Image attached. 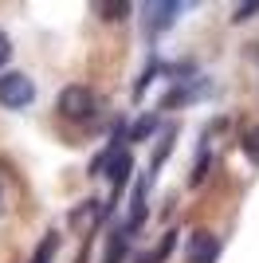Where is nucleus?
<instances>
[{
    "label": "nucleus",
    "instance_id": "2",
    "mask_svg": "<svg viewBox=\"0 0 259 263\" xmlns=\"http://www.w3.org/2000/svg\"><path fill=\"white\" fill-rule=\"evenodd\" d=\"M130 169H134V157H130L126 145H110L106 154L90 165V173H106L110 181H114V189H122V181L130 177Z\"/></svg>",
    "mask_w": 259,
    "mask_h": 263
},
{
    "label": "nucleus",
    "instance_id": "6",
    "mask_svg": "<svg viewBox=\"0 0 259 263\" xmlns=\"http://www.w3.org/2000/svg\"><path fill=\"white\" fill-rule=\"evenodd\" d=\"M244 154H248L251 161L259 165V122H255V126H248V130H244Z\"/></svg>",
    "mask_w": 259,
    "mask_h": 263
},
{
    "label": "nucleus",
    "instance_id": "1",
    "mask_svg": "<svg viewBox=\"0 0 259 263\" xmlns=\"http://www.w3.org/2000/svg\"><path fill=\"white\" fill-rule=\"evenodd\" d=\"M32 99H35V87H32L28 75H20V71H4V75H0V106L20 110Z\"/></svg>",
    "mask_w": 259,
    "mask_h": 263
},
{
    "label": "nucleus",
    "instance_id": "10",
    "mask_svg": "<svg viewBox=\"0 0 259 263\" xmlns=\"http://www.w3.org/2000/svg\"><path fill=\"white\" fill-rule=\"evenodd\" d=\"M255 12H259V0H255V4H244L236 16H239V20H248V16H255Z\"/></svg>",
    "mask_w": 259,
    "mask_h": 263
},
{
    "label": "nucleus",
    "instance_id": "9",
    "mask_svg": "<svg viewBox=\"0 0 259 263\" xmlns=\"http://www.w3.org/2000/svg\"><path fill=\"white\" fill-rule=\"evenodd\" d=\"M8 59H12V40H8L4 32H0V67L8 63Z\"/></svg>",
    "mask_w": 259,
    "mask_h": 263
},
{
    "label": "nucleus",
    "instance_id": "7",
    "mask_svg": "<svg viewBox=\"0 0 259 263\" xmlns=\"http://www.w3.org/2000/svg\"><path fill=\"white\" fill-rule=\"evenodd\" d=\"M55 243H59V236H55V232H47V236H43V243H40V252H35V259H32V263H51V252H55Z\"/></svg>",
    "mask_w": 259,
    "mask_h": 263
},
{
    "label": "nucleus",
    "instance_id": "4",
    "mask_svg": "<svg viewBox=\"0 0 259 263\" xmlns=\"http://www.w3.org/2000/svg\"><path fill=\"white\" fill-rule=\"evenodd\" d=\"M220 255V240L212 232H193L189 236V263H216Z\"/></svg>",
    "mask_w": 259,
    "mask_h": 263
},
{
    "label": "nucleus",
    "instance_id": "3",
    "mask_svg": "<svg viewBox=\"0 0 259 263\" xmlns=\"http://www.w3.org/2000/svg\"><path fill=\"white\" fill-rule=\"evenodd\" d=\"M95 90L90 87H67L63 95H59V110H63L67 118H90L95 114Z\"/></svg>",
    "mask_w": 259,
    "mask_h": 263
},
{
    "label": "nucleus",
    "instance_id": "12",
    "mask_svg": "<svg viewBox=\"0 0 259 263\" xmlns=\"http://www.w3.org/2000/svg\"><path fill=\"white\" fill-rule=\"evenodd\" d=\"M0 209H4V189H0Z\"/></svg>",
    "mask_w": 259,
    "mask_h": 263
},
{
    "label": "nucleus",
    "instance_id": "8",
    "mask_svg": "<svg viewBox=\"0 0 259 263\" xmlns=\"http://www.w3.org/2000/svg\"><path fill=\"white\" fill-rule=\"evenodd\" d=\"M153 126H157V118H153V114H145V118H141L138 126L130 130V138H134V142H138V138H150V134H153Z\"/></svg>",
    "mask_w": 259,
    "mask_h": 263
},
{
    "label": "nucleus",
    "instance_id": "5",
    "mask_svg": "<svg viewBox=\"0 0 259 263\" xmlns=\"http://www.w3.org/2000/svg\"><path fill=\"white\" fill-rule=\"evenodd\" d=\"M177 4H173V0H165V4H157V0H153V4H145V12H141V16H145V28H150V32H161V28H169L173 24V16H177Z\"/></svg>",
    "mask_w": 259,
    "mask_h": 263
},
{
    "label": "nucleus",
    "instance_id": "11",
    "mask_svg": "<svg viewBox=\"0 0 259 263\" xmlns=\"http://www.w3.org/2000/svg\"><path fill=\"white\" fill-rule=\"evenodd\" d=\"M126 4H110V8H102V16H126Z\"/></svg>",
    "mask_w": 259,
    "mask_h": 263
}]
</instances>
